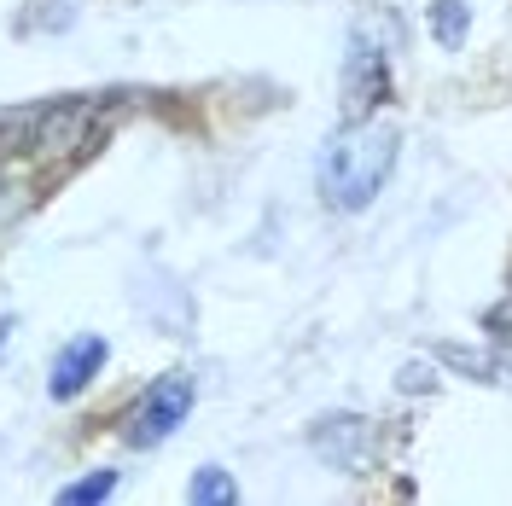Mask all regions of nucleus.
I'll list each match as a JSON object with an SVG mask.
<instances>
[{"label":"nucleus","instance_id":"nucleus-1","mask_svg":"<svg viewBox=\"0 0 512 506\" xmlns=\"http://www.w3.org/2000/svg\"><path fill=\"white\" fill-rule=\"evenodd\" d=\"M396 146H402L396 123L350 117L320 152V198L332 210H367L396 169Z\"/></svg>","mask_w":512,"mask_h":506},{"label":"nucleus","instance_id":"nucleus-2","mask_svg":"<svg viewBox=\"0 0 512 506\" xmlns=\"http://www.w3.org/2000/svg\"><path fill=\"white\" fill-rule=\"evenodd\" d=\"M192 396H198L192 373H169V379H158L146 396H140L134 419H128V443H134V448L169 443V437H175V425L192 413Z\"/></svg>","mask_w":512,"mask_h":506},{"label":"nucleus","instance_id":"nucleus-3","mask_svg":"<svg viewBox=\"0 0 512 506\" xmlns=\"http://www.w3.org/2000/svg\"><path fill=\"white\" fill-rule=\"evenodd\" d=\"M390 94V64L373 41H350V59H344V111L350 117H373V105Z\"/></svg>","mask_w":512,"mask_h":506},{"label":"nucleus","instance_id":"nucleus-4","mask_svg":"<svg viewBox=\"0 0 512 506\" xmlns=\"http://www.w3.org/2000/svg\"><path fill=\"white\" fill-rule=\"evenodd\" d=\"M105 355H111V344H105V338H70V344L59 349V361H53V379H47L53 402H70V396H82V390L99 379Z\"/></svg>","mask_w":512,"mask_h":506},{"label":"nucleus","instance_id":"nucleus-5","mask_svg":"<svg viewBox=\"0 0 512 506\" xmlns=\"http://www.w3.org/2000/svg\"><path fill=\"white\" fill-rule=\"evenodd\" d=\"M315 448H320V454H332L344 472H361V466H367V419H355V413L320 419Z\"/></svg>","mask_w":512,"mask_h":506},{"label":"nucleus","instance_id":"nucleus-6","mask_svg":"<svg viewBox=\"0 0 512 506\" xmlns=\"http://www.w3.org/2000/svg\"><path fill=\"white\" fill-rule=\"evenodd\" d=\"M437 355H443V361H454V367H460V373H478V379H495V384H512V355L507 349H501V355H472V349H454V344H443L437 349Z\"/></svg>","mask_w":512,"mask_h":506},{"label":"nucleus","instance_id":"nucleus-7","mask_svg":"<svg viewBox=\"0 0 512 506\" xmlns=\"http://www.w3.org/2000/svg\"><path fill=\"white\" fill-rule=\"evenodd\" d=\"M466 30H472V6H466V0H437V6H431V35H437V47L454 53V47L466 41Z\"/></svg>","mask_w":512,"mask_h":506},{"label":"nucleus","instance_id":"nucleus-8","mask_svg":"<svg viewBox=\"0 0 512 506\" xmlns=\"http://www.w3.org/2000/svg\"><path fill=\"white\" fill-rule=\"evenodd\" d=\"M187 501L192 506H227V501H239V483H233L222 466H204V472L187 483Z\"/></svg>","mask_w":512,"mask_h":506},{"label":"nucleus","instance_id":"nucleus-9","mask_svg":"<svg viewBox=\"0 0 512 506\" xmlns=\"http://www.w3.org/2000/svg\"><path fill=\"white\" fill-rule=\"evenodd\" d=\"M111 489H117V472H94V477H82V483H64L59 501L64 506H88V501H105Z\"/></svg>","mask_w":512,"mask_h":506},{"label":"nucleus","instance_id":"nucleus-10","mask_svg":"<svg viewBox=\"0 0 512 506\" xmlns=\"http://www.w3.org/2000/svg\"><path fill=\"white\" fill-rule=\"evenodd\" d=\"M24 204H30V192H24V181H12L6 169H0V239L12 233V222L24 216Z\"/></svg>","mask_w":512,"mask_h":506},{"label":"nucleus","instance_id":"nucleus-11","mask_svg":"<svg viewBox=\"0 0 512 506\" xmlns=\"http://www.w3.org/2000/svg\"><path fill=\"white\" fill-rule=\"evenodd\" d=\"M431 384H437L431 367H408V373H402V390H431Z\"/></svg>","mask_w":512,"mask_h":506},{"label":"nucleus","instance_id":"nucleus-12","mask_svg":"<svg viewBox=\"0 0 512 506\" xmlns=\"http://www.w3.org/2000/svg\"><path fill=\"white\" fill-rule=\"evenodd\" d=\"M6 338H12V315L0 320V349H6Z\"/></svg>","mask_w":512,"mask_h":506}]
</instances>
